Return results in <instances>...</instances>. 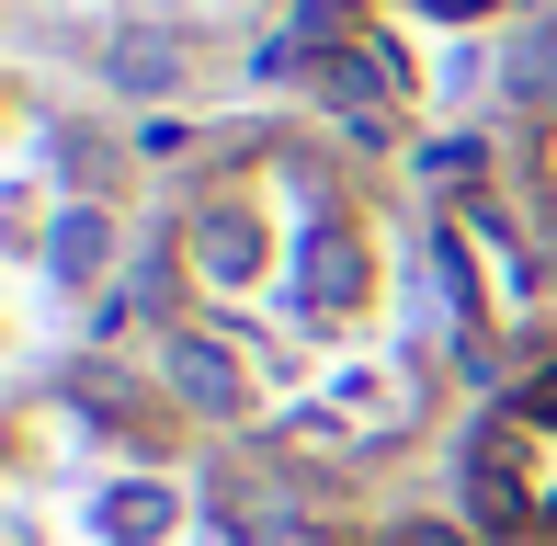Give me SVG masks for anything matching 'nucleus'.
<instances>
[{"instance_id": "nucleus-1", "label": "nucleus", "mask_w": 557, "mask_h": 546, "mask_svg": "<svg viewBox=\"0 0 557 546\" xmlns=\"http://www.w3.org/2000/svg\"><path fill=\"white\" fill-rule=\"evenodd\" d=\"M319 91H331L364 137H387V114H398V58H387L375 35H342V46H319Z\"/></svg>"}, {"instance_id": "nucleus-2", "label": "nucleus", "mask_w": 557, "mask_h": 546, "mask_svg": "<svg viewBox=\"0 0 557 546\" xmlns=\"http://www.w3.org/2000/svg\"><path fill=\"white\" fill-rule=\"evenodd\" d=\"M160 376H171V399H183L194 421H239V410H250V387H239V364H227L216 331H171Z\"/></svg>"}, {"instance_id": "nucleus-3", "label": "nucleus", "mask_w": 557, "mask_h": 546, "mask_svg": "<svg viewBox=\"0 0 557 546\" xmlns=\"http://www.w3.org/2000/svg\"><path fill=\"white\" fill-rule=\"evenodd\" d=\"M296 296H308L319 319L364 308V296H375V251H352V228H319L308 251H296Z\"/></svg>"}, {"instance_id": "nucleus-4", "label": "nucleus", "mask_w": 557, "mask_h": 546, "mask_svg": "<svg viewBox=\"0 0 557 546\" xmlns=\"http://www.w3.org/2000/svg\"><path fill=\"white\" fill-rule=\"evenodd\" d=\"M46 262H58V285H91V273L114 262V216L103 206H69L58 228H46Z\"/></svg>"}, {"instance_id": "nucleus-5", "label": "nucleus", "mask_w": 557, "mask_h": 546, "mask_svg": "<svg viewBox=\"0 0 557 546\" xmlns=\"http://www.w3.org/2000/svg\"><path fill=\"white\" fill-rule=\"evenodd\" d=\"M103 80L137 91V103H148V91H171V80H183V35H114V46H103Z\"/></svg>"}, {"instance_id": "nucleus-6", "label": "nucleus", "mask_w": 557, "mask_h": 546, "mask_svg": "<svg viewBox=\"0 0 557 546\" xmlns=\"http://www.w3.org/2000/svg\"><path fill=\"white\" fill-rule=\"evenodd\" d=\"M512 91H523V103H535V114L557 103V23H535V35L512 46Z\"/></svg>"}, {"instance_id": "nucleus-7", "label": "nucleus", "mask_w": 557, "mask_h": 546, "mask_svg": "<svg viewBox=\"0 0 557 546\" xmlns=\"http://www.w3.org/2000/svg\"><path fill=\"white\" fill-rule=\"evenodd\" d=\"M478 80H490V58H478V46L433 58V103H478Z\"/></svg>"}, {"instance_id": "nucleus-8", "label": "nucleus", "mask_w": 557, "mask_h": 546, "mask_svg": "<svg viewBox=\"0 0 557 546\" xmlns=\"http://www.w3.org/2000/svg\"><path fill=\"white\" fill-rule=\"evenodd\" d=\"M421 171H444V183H478V137H433V148H421Z\"/></svg>"}, {"instance_id": "nucleus-9", "label": "nucleus", "mask_w": 557, "mask_h": 546, "mask_svg": "<svg viewBox=\"0 0 557 546\" xmlns=\"http://www.w3.org/2000/svg\"><path fill=\"white\" fill-rule=\"evenodd\" d=\"M387 546H467V535H455V524H433V512H410V524H398Z\"/></svg>"}, {"instance_id": "nucleus-10", "label": "nucleus", "mask_w": 557, "mask_h": 546, "mask_svg": "<svg viewBox=\"0 0 557 546\" xmlns=\"http://www.w3.org/2000/svg\"><path fill=\"white\" fill-rule=\"evenodd\" d=\"M410 12H421V23H478L490 0H410Z\"/></svg>"}, {"instance_id": "nucleus-11", "label": "nucleus", "mask_w": 557, "mask_h": 546, "mask_svg": "<svg viewBox=\"0 0 557 546\" xmlns=\"http://www.w3.org/2000/svg\"><path fill=\"white\" fill-rule=\"evenodd\" d=\"M523 410H535V421H546V433H557V364H546V376H535V387H523Z\"/></svg>"}]
</instances>
